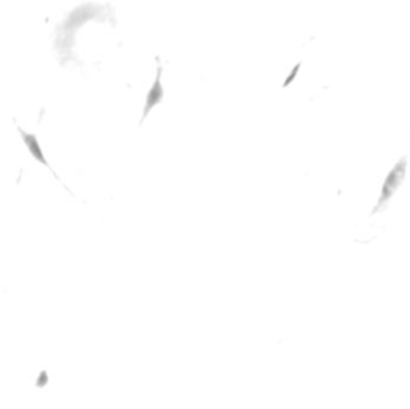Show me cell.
<instances>
[{"mask_svg":"<svg viewBox=\"0 0 410 409\" xmlns=\"http://www.w3.org/2000/svg\"><path fill=\"white\" fill-rule=\"evenodd\" d=\"M405 172H407V158L402 156L394 164V167L389 170V173L386 175V178L383 181V186H382L380 198H378L377 206L372 210V215H375V213H378V212H382L388 206V202L391 201V198L396 194L397 188L401 186L402 181L405 180Z\"/></svg>","mask_w":410,"mask_h":409,"instance_id":"cell-1","label":"cell"},{"mask_svg":"<svg viewBox=\"0 0 410 409\" xmlns=\"http://www.w3.org/2000/svg\"><path fill=\"white\" fill-rule=\"evenodd\" d=\"M102 13V7L96 4H84L77 8H74L73 12L69 13V16L64 19V23L61 24L59 30L64 36H69V39H73L76 29H79L82 24H85L90 19H95Z\"/></svg>","mask_w":410,"mask_h":409,"instance_id":"cell-2","label":"cell"},{"mask_svg":"<svg viewBox=\"0 0 410 409\" xmlns=\"http://www.w3.org/2000/svg\"><path fill=\"white\" fill-rule=\"evenodd\" d=\"M163 97H165V91H163V85H162V65L157 66V74L156 79H154L151 88L148 90L146 98H145V108H143V116L140 124L145 122V119L149 116V112L156 108L157 105H160L163 101Z\"/></svg>","mask_w":410,"mask_h":409,"instance_id":"cell-3","label":"cell"},{"mask_svg":"<svg viewBox=\"0 0 410 409\" xmlns=\"http://www.w3.org/2000/svg\"><path fill=\"white\" fill-rule=\"evenodd\" d=\"M18 132H19V135H21V140H23V143H24L26 149L29 151V154L32 156L39 164H42L44 167H47V169L58 178V175H56V173H55L53 170H51V167H50V164H48V161H47V158H45V154H44V149H42V146H40V143H39L37 135H36V134H29V132H26V130L21 129V127H18Z\"/></svg>","mask_w":410,"mask_h":409,"instance_id":"cell-4","label":"cell"},{"mask_svg":"<svg viewBox=\"0 0 410 409\" xmlns=\"http://www.w3.org/2000/svg\"><path fill=\"white\" fill-rule=\"evenodd\" d=\"M47 382V372H42V379H37V387H44Z\"/></svg>","mask_w":410,"mask_h":409,"instance_id":"cell-5","label":"cell"}]
</instances>
